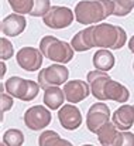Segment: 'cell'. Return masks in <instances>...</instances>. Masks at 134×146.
<instances>
[{"mask_svg":"<svg viewBox=\"0 0 134 146\" xmlns=\"http://www.w3.org/2000/svg\"><path fill=\"white\" fill-rule=\"evenodd\" d=\"M114 11L113 0H81L75 6V19L79 24L93 26L106 20Z\"/></svg>","mask_w":134,"mask_h":146,"instance_id":"cell-1","label":"cell"},{"mask_svg":"<svg viewBox=\"0 0 134 146\" xmlns=\"http://www.w3.org/2000/svg\"><path fill=\"white\" fill-rule=\"evenodd\" d=\"M127 41L126 30L120 26L110 23H99L93 30V43L95 47L107 50H120Z\"/></svg>","mask_w":134,"mask_h":146,"instance_id":"cell-2","label":"cell"},{"mask_svg":"<svg viewBox=\"0 0 134 146\" xmlns=\"http://www.w3.org/2000/svg\"><path fill=\"white\" fill-rule=\"evenodd\" d=\"M40 50L45 58L55 61L58 64L69 62L74 58V51H75L71 44L54 36H44L40 41Z\"/></svg>","mask_w":134,"mask_h":146,"instance_id":"cell-3","label":"cell"},{"mask_svg":"<svg viewBox=\"0 0 134 146\" xmlns=\"http://www.w3.org/2000/svg\"><path fill=\"white\" fill-rule=\"evenodd\" d=\"M69 78V70L65 64H52L47 68H43L38 72V84L43 90L49 87H59L65 85Z\"/></svg>","mask_w":134,"mask_h":146,"instance_id":"cell-4","label":"cell"},{"mask_svg":"<svg viewBox=\"0 0 134 146\" xmlns=\"http://www.w3.org/2000/svg\"><path fill=\"white\" fill-rule=\"evenodd\" d=\"M75 13L65 6H52L49 11L43 17V21L47 27L54 30H62L69 27L74 23Z\"/></svg>","mask_w":134,"mask_h":146,"instance_id":"cell-5","label":"cell"},{"mask_svg":"<svg viewBox=\"0 0 134 146\" xmlns=\"http://www.w3.org/2000/svg\"><path fill=\"white\" fill-rule=\"evenodd\" d=\"M52 115L43 105L30 106L24 113V123L31 131H41L45 129L51 123Z\"/></svg>","mask_w":134,"mask_h":146,"instance_id":"cell-6","label":"cell"},{"mask_svg":"<svg viewBox=\"0 0 134 146\" xmlns=\"http://www.w3.org/2000/svg\"><path fill=\"white\" fill-rule=\"evenodd\" d=\"M110 118V109L104 102H96L93 104L88 111L86 115V126L92 133H97L99 129L109 122Z\"/></svg>","mask_w":134,"mask_h":146,"instance_id":"cell-7","label":"cell"},{"mask_svg":"<svg viewBox=\"0 0 134 146\" xmlns=\"http://www.w3.org/2000/svg\"><path fill=\"white\" fill-rule=\"evenodd\" d=\"M43 52L41 50L33 48V47H23L18 50L16 55V61L20 68L28 72H34L41 68L43 65Z\"/></svg>","mask_w":134,"mask_h":146,"instance_id":"cell-8","label":"cell"},{"mask_svg":"<svg viewBox=\"0 0 134 146\" xmlns=\"http://www.w3.org/2000/svg\"><path fill=\"white\" fill-rule=\"evenodd\" d=\"M58 121L61 126L66 131H75L82 125V113L75 104L62 105L58 111Z\"/></svg>","mask_w":134,"mask_h":146,"instance_id":"cell-9","label":"cell"},{"mask_svg":"<svg viewBox=\"0 0 134 146\" xmlns=\"http://www.w3.org/2000/svg\"><path fill=\"white\" fill-rule=\"evenodd\" d=\"M64 94H65L66 102L78 104L86 99L92 92H90L89 82L82 81V80H71L64 85Z\"/></svg>","mask_w":134,"mask_h":146,"instance_id":"cell-10","label":"cell"},{"mask_svg":"<svg viewBox=\"0 0 134 146\" xmlns=\"http://www.w3.org/2000/svg\"><path fill=\"white\" fill-rule=\"evenodd\" d=\"M26 26H27V20H26V17L23 14L11 13V14H9L7 17H4L1 20L0 29H1V33L4 36L17 37L26 30Z\"/></svg>","mask_w":134,"mask_h":146,"instance_id":"cell-11","label":"cell"},{"mask_svg":"<svg viewBox=\"0 0 134 146\" xmlns=\"http://www.w3.org/2000/svg\"><path fill=\"white\" fill-rule=\"evenodd\" d=\"M88 82L90 85V92L92 95L96 98L97 101H106L104 97V85L110 78V75L104 71L100 70H95V71H89L88 72Z\"/></svg>","mask_w":134,"mask_h":146,"instance_id":"cell-12","label":"cell"},{"mask_svg":"<svg viewBox=\"0 0 134 146\" xmlns=\"http://www.w3.org/2000/svg\"><path fill=\"white\" fill-rule=\"evenodd\" d=\"M112 122L119 131H129L134 125V105L123 104L112 115Z\"/></svg>","mask_w":134,"mask_h":146,"instance_id":"cell-13","label":"cell"},{"mask_svg":"<svg viewBox=\"0 0 134 146\" xmlns=\"http://www.w3.org/2000/svg\"><path fill=\"white\" fill-rule=\"evenodd\" d=\"M93 30H95V26H88L86 29L78 31L72 40H71V46L72 48L78 52H83V51H88V50L93 48L95 47V43H93Z\"/></svg>","mask_w":134,"mask_h":146,"instance_id":"cell-14","label":"cell"},{"mask_svg":"<svg viewBox=\"0 0 134 146\" xmlns=\"http://www.w3.org/2000/svg\"><path fill=\"white\" fill-rule=\"evenodd\" d=\"M104 97H106V101H114V102L124 104L129 101L130 92L123 84L114 80H109L104 85Z\"/></svg>","mask_w":134,"mask_h":146,"instance_id":"cell-15","label":"cell"},{"mask_svg":"<svg viewBox=\"0 0 134 146\" xmlns=\"http://www.w3.org/2000/svg\"><path fill=\"white\" fill-rule=\"evenodd\" d=\"M96 135L102 146H119L122 139V133L119 132V129L116 128L113 122L104 123Z\"/></svg>","mask_w":134,"mask_h":146,"instance_id":"cell-16","label":"cell"},{"mask_svg":"<svg viewBox=\"0 0 134 146\" xmlns=\"http://www.w3.org/2000/svg\"><path fill=\"white\" fill-rule=\"evenodd\" d=\"M93 67L96 70H100V71H110L113 67H114V55L112 54V51L107 48H100L97 50L95 54H93Z\"/></svg>","mask_w":134,"mask_h":146,"instance_id":"cell-17","label":"cell"},{"mask_svg":"<svg viewBox=\"0 0 134 146\" xmlns=\"http://www.w3.org/2000/svg\"><path fill=\"white\" fill-rule=\"evenodd\" d=\"M64 99H65L64 90H61L59 87H49L44 90V104L47 108L52 111L59 109L64 105Z\"/></svg>","mask_w":134,"mask_h":146,"instance_id":"cell-18","label":"cell"},{"mask_svg":"<svg viewBox=\"0 0 134 146\" xmlns=\"http://www.w3.org/2000/svg\"><path fill=\"white\" fill-rule=\"evenodd\" d=\"M38 146H74L69 141L62 139L55 131H44L38 136Z\"/></svg>","mask_w":134,"mask_h":146,"instance_id":"cell-19","label":"cell"},{"mask_svg":"<svg viewBox=\"0 0 134 146\" xmlns=\"http://www.w3.org/2000/svg\"><path fill=\"white\" fill-rule=\"evenodd\" d=\"M24 87H26V80L21 77H11L4 82V88H6L7 94H10L14 98H18V99H21L23 97Z\"/></svg>","mask_w":134,"mask_h":146,"instance_id":"cell-20","label":"cell"},{"mask_svg":"<svg viewBox=\"0 0 134 146\" xmlns=\"http://www.w3.org/2000/svg\"><path fill=\"white\" fill-rule=\"evenodd\" d=\"M6 146H23L24 143V133L20 129H7L1 138Z\"/></svg>","mask_w":134,"mask_h":146,"instance_id":"cell-21","label":"cell"},{"mask_svg":"<svg viewBox=\"0 0 134 146\" xmlns=\"http://www.w3.org/2000/svg\"><path fill=\"white\" fill-rule=\"evenodd\" d=\"M11 10L18 14H30L34 7V0H7Z\"/></svg>","mask_w":134,"mask_h":146,"instance_id":"cell-22","label":"cell"},{"mask_svg":"<svg viewBox=\"0 0 134 146\" xmlns=\"http://www.w3.org/2000/svg\"><path fill=\"white\" fill-rule=\"evenodd\" d=\"M113 3H114L113 16L116 17H124L130 14L134 9V0H113Z\"/></svg>","mask_w":134,"mask_h":146,"instance_id":"cell-23","label":"cell"},{"mask_svg":"<svg viewBox=\"0 0 134 146\" xmlns=\"http://www.w3.org/2000/svg\"><path fill=\"white\" fill-rule=\"evenodd\" d=\"M49 9H51L49 0H34V7H33L30 16H33V17H44L45 14L49 11Z\"/></svg>","mask_w":134,"mask_h":146,"instance_id":"cell-24","label":"cell"},{"mask_svg":"<svg viewBox=\"0 0 134 146\" xmlns=\"http://www.w3.org/2000/svg\"><path fill=\"white\" fill-rule=\"evenodd\" d=\"M38 91H40V84L35 82V81L27 80L26 90H24V95H23V98H21V101H26V102L33 101L34 98L38 95Z\"/></svg>","mask_w":134,"mask_h":146,"instance_id":"cell-25","label":"cell"},{"mask_svg":"<svg viewBox=\"0 0 134 146\" xmlns=\"http://www.w3.org/2000/svg\"><path fill=\"white\" fill-rule=\"evenodd\" d=\"M13 54H14L13 44L6 37H1L0 38V58H1V61L10 60L13 57Z\"/></svg>","mask_w":134,"mask_h":146,"instance_id":"cell-26","label":"cell"},{"mask_svg":"<svg viewBox=\"0 0 134 146\" xmlns=\"http://www.w3.org/2000/svg\"><path fill=\"white\" fill-rule=\"evenodd\" d=\"M0 101H1L0 102V105H1V113H4L6 111L11 109V106H13V97L10 94H6L4 91H1Z\"/></svg>","mask_w":134,"mask_h":146,"instance_id":"cell-27","label":"cell"},{"mask_svg":"<svg viewBox=\"0 0 134 146\" xmlns=\"http://www.w3.org/2000/svg\"><path fill=\"white\" fill-rule=\"evenodd\" d=\"M119 146H134V133L124 131L122 133V139H120Z\"/></svg>","mask_w":134,"mask_h":146,"instance_id":"cell-28","label":"cell"},{"mask_svg":"<svg viewBox=\"0 0 134 146\" xmlns=\"http://www.w3.org/2000/svg\"><path fill=\"white\" fill-rule=\"evenodd\" d=\"M129 50H130V51L134 54V36L130 38V40H129Z\"/></svg>","mask_w":134,"mask_h":146,"instance_id":"cell-29","label":"cell"},{"mask_svg":"<svg viewBox=\"0 0 134 146\" xmlns=\"http://www.w3.org/2000/svg\"><path fill=\"white\" fill-rule=\"evenodd\" d=\"M4 72H6V65H4V61H1V78L4 77Z\"/></svg>","mask_w":134,"mask_h":146,"instance_id":"cell-30","label":"cell"},{"mask_svg":"<svg viewBox=\"0 0 134 146\" xmlns=\"http://www.w3.org/2000/svg\"><path fill=\"white\" fill-rule=\"evenodd\" d=\"M82 146H95V145H82Z\"/></svg>","mask_w":134,"mask_h":146,"instance_id":"cell-31","label":"cell"},{"mask_svg":"<svg viewBox=\"0 0 134 146\" xmlns=\"http://www.w3.org/2000/svg\"><path fill=\"white\" fill-rule=\"evenodd\" d=\"M1 146H6V145H4V143H1Z\"/></svg>","mask_w":134,"mask_h":146,"instance_id":"cell-32","label":"cell"},{"mask_svg":"<svg viewBox=\"0 0 134 146\" xmlns=\"http://www.w3.org/2000/svg\"><path fill=\"white\" fill-rule=\"evenodd\" d=\"M133 70H134V62H133Z\"/></svg>","mask_w":134,"mask_h":146,"instance_id":"cell-33","label":"cell"}]
</instances>
